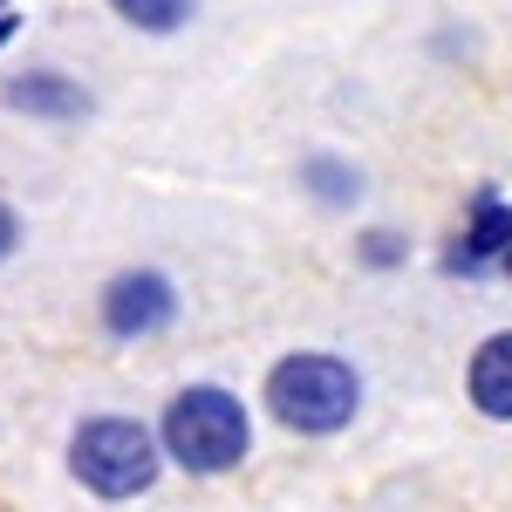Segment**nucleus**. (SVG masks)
Returning a JSON list of instances; mask_svg holds the SVG:
<instances>
[{
    "label": "nucleus",
    "mask_w": 512,
    "mask_h": 512,
    "mask_svg": "<svg viewBox=\"0 0 512 512\" xmlns=\"http://www.w3.org/2000/svg\"><path fill=\"white\" fill-rule=\"evenodd\" d=\"M355 253H362V267H376V274H390L396 260L410 253V239L396 233V226H369V233L355 239Z\"/></svg>",
    "instance_id": "9d476101"
},
{
    "label": "nucleus",
    "mask_w": 512,
    "mask_h": 512,
    "mask_svg": "<svg viewBox=\"0 0 512 512\" xmlns=\"http://www.w3.org/2000/svg\"><path fill=\"white\" fill-rule=\"evenodd\" d=\"M96 308H103V328L117 342H151V335H164L178 321V287L158 267H123V274H110Z\"/></svg>",
    "instance_id": "20e7f679"
},
{
    "label": "nucleus",
    "mask_w": 512,
    "mask_h": 512,
    "mask_svg": "<svg viewBox=\"0 0 512 512\" xmlns=\"http://www.w3.org/2000/svg\"><path fill=\"white\" fill-rule=\"evenodd\" d=\"M465 390H472V410H478V417H492V424H512V328L485 335V342L472 349Z\"/></svg>",
    "instance_id": "0eeeda50"
},
{
    "label": "nucleus",
    "mask_w": 512,
    "mask_h": 512,
    "mask_svg": "<svg viewBox=\"0 0 512 512\" xmlns=\"http://www.w3.org/2000/svg\"><path fill=\"white\" fill-rule=\"evenodd\" d=\"M499 267H506V274H512V246H506V253H499Z\"/></svg>",
    "instance_id": "ddd939ff"
},
{
    "label": "nucleus",
    "mask_w": 512,
    "mask_h": 512,
    "mask_svg": "<svg viewBox=\"0 0 512 512\" xmlns=\"http://www.w3.org/2000/svg\"><path fill=\"white\" fill-rule=\"evenodd\" d=\"M301 192L315 205H328V212H342V205L362 198V171L349 158H335V151H315V158H301Z\"/></svg>",
    "instance_id": "6e6552de"
},
{
    "label": "nucleus",
    "mask_w": 512,
    "mask_h": 512,
    "mask_svg": "<svg viewBox=\"0 0 512 512\" xmlns=\"http://www.w3.org/2000/svg\"><path fill=\"white\" fill-rule=\"evenodd\" d=\"M512 246V205L499 192H478L472 198V226L458 233V246H451V274H465V280H478V274H492L499 267V253Z\"/></svg>",
    "instance_id": "39448f33"
},
{
    "label": "nucleus",
    "mask_w": 512,
    "mask_h": 512,
    "mask_svg": "<svg viewBox=\"0 0 512 512\" xmlns=\"http://www.w3.org/2000/svg\"><path fill=\"white\" fill-rule=\"evenodd\" d=\"M267 410L294 437H335L362 410V376H355V362L328 349H294L267 369Z\"/></svg>",
    "instance_id": "f03ea898"
},
{
    "label": "nucleus",
    "mask_w": 512,
    "mask_h": 512,
    "mask_svg": "<svg viewBox=\"0 0 512 512\" xmlns=\"http://www.w3.org/2000/svg\"><path fill=\"white\" fill-rule=\"evenodd\" d=\"M110 14L130 21L137 35H178V28L198 14V0H110Z\"/></svg>",
    "instance_id": "1a4fd4ad"
},
{
    "label": "nucleus",
    "mask_w": 512,
    "mask_h": 512,
    "mask_svg": "<svg viewBox=\"0 0 512 512\" xmlns=\"http://www.w3.org/2000/svg\"><path fill=\"white\" fill-rule=\"evenodd\" d=\"M7 110H14V117L76 123V117H89L96 103H89V89H82L76 76H62V69H28V76L7 82Z\"/></svg>",
    "instance_id": "423d86ee"
},
{
    "label": "nucleus",
    "mask_w": 512,
    "mask_h": 512,
    "mask_svg": "<svg viewBox=\"0 0 512 512\" xmlns=\"http://www.w3.org/2000/svg\"><path fill=\"white\" fill-rule=\"evenodd\" d=\"M69 472H76L82 492H96L103 506H123V499H144L164 472V451H158V431L137 424V417H82L69 431Z\"/></svg>",
    "instance_id": "7ed1b4c3"
},
{
    "label": "nucleus",
    "mask_w": 512,
    "mask_h": 512,
    "mask_svg": "<svg viewBox=\"0 0 512 512\" xmlns=\"http://www.w3.org/2000/svg\"><path fill=\"white\" fill-rule=\"evenodd\" d=\"M0 14H7V0H0Z\"/></svg>",
    "instance_id": "4468645a"
},
{
    "label": "nucleus",
    "mask_w": 512,
    "mask_h": 512,
    "mask_svg": "<svg viewBox=\"0 0 512 512\" xmlns=\"http://www.w3.org/2000/svg\"><path fill=\"white\" fill-rule=\"evenodd\" d=\"M14 246H21V212H14V205L0 198V260H7Z\"/></svg>",
    "instance_id": "9b49d317"
},
{
    "label": "nucleus",
    "mask_w": 512,
    "mask_h": 512,
    "mask_svg": "<svg viewBox=\"0 0 512 512\" xmlns=\"http://www.w3.org/2000/svg\"><path fill=\"white\" fill-rule=\"evenodd\" d=\"M158 451L192 478H219L239 472L246 451H253V417L226 383H192L164 403L158 417Z\"/></svg>",
    "instance_id": "f257e3e1"
},
{
    "label": "nucleus",
    "mask_w": 512,
    "mask_h": 512,
    "mask_svg": "<svg viewBox=\"0 0 512 512\" xmlns=\"http://www.w3.org/2000/svg\"><path fill=\"white\" fill-rule=\"evenodd\" d=\"M14 35H21V21H14V14H0V48H7Z\"/></svg>",
    "instance_id": "f8f14e48"
}]
</instances>
